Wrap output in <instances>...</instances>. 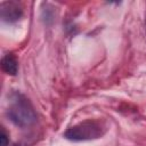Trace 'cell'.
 <instances>
[{
    "label": "cell",
    "mask_w": 146,
    "mask_h": 146,
    "mask_svg": "<svg viewBox=\"0 0 146 146\" xmlns=\"http://www.w3.org/2000/svg\"><path fill=\"white\" fill-rule=\"evenodd\" d=\"M15 146H17V145H15Z\"/></svg>",
    "instance_id": "obj_6"
},
{
    "label": "cell",
    "mask_w": 146,
    "mask_h": 146,
    "mask_svg": "<svg viewBox=\"0 0 146 146\" xmlns=\"http://www.w3.org/2000/svg\"><path fill=\"white\" fill-rule=\"evenodd\" d=\"M1 68L8 75H16L18 71V62L13 54H6L1 59Z\"/></svg>",
    "instance_id": "obj_4"
},
{
    "label": "cell",
    "mask_w": 146,
    "mask_h": 146,
    "mask_svg": "<svg viewBox=\"0 0 146 146\" xmlns=\"http://www.w3.org/2000/svg\"><path fill=\"white\" fill-rule=\"evenodd\" d=\"M106 132V125L97 120H86L64 132V137L71 141H86L100 138Z\"/></svg>",
    "instance_id": "obj_2"
},
{
    "label": "cell",
    "mask_w": 146,
    "mask_h": 146,
    "mask_svg": "<svg viewBox=\"0 0 146 146\" xmlns=\"http://www.w3.org/2000/svg\"><path fill=\"white\" fill-rule=\"evenodd\" d=\"M22 16V8L16 2H3L1 5V17L6 22H14Z\"/></svg>",
    "instance_id": "obj_3"
},
{
    "label": "cell",
    "mask_w": 146,
    "mask_h": 146,
    "mask_svg": "<svg viewBox=\"0 0 146 146\" xmlns=\"http://www.w3.org/2000/svg\"><path fill=\"white\" fill-rule=\"evenodd\" d=\"M8 144H9L8 136L5 132V130H2L1 131V135H0V146H8Z\"/></svg>",
    "instance_id": "obj_5"
},
{
    "label": "cell",
    "mask_w": 146,
    "mask_h": 146,
    "mask_svg": "<svg viewBox=\"0 0 146 146\" xmlns=\"http://www.w3.org/2000/svg\"><path fill=\"white\" fill-rule=\"evenodd\" d=\"M7 115L9 120L19 128H27L36 122V113L32 104L19 91L10 94Z\"/></svg>",
    "instance_id": "obj_1"
}]
</instances>
